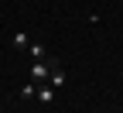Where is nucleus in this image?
<instances>
[{
  "label": "nucleus",
  "mask_w": 123,
  "mask_h": 113,
  "mask_svg": "<svg viewBox=\"0 0 123 113\" xmlns=\"http://www.w3.org/2000/svg\"><path fill=\"white\" fill-rule=\"evenodd\" d=\"M48 75H51V69L44 65V62H34V65H31V79H34V86H38V82H48Z\"/></svg>",
  "instance_id": "f257e3e1"
},
{
  "label": "nucleus",
  "mask_w": 123,
  "mask_h": 113,
  "mask_svg": "<svg viewBox=\"0 0 123 113\" xmlns=\"http://www.w3.org/2000/svg\"><path fill=\"white\" fill-rule=\"evenodd\" d=\"M65 82H68V75H65V69H51V75H48V86H51V89H62Z\"/></svg>",
  "instance_id": "f03ea898"
},
{
  "label": "nucleus",
  "mask_w": 123,
  "mask_h": 113,
  "mask_svg": "<svg viewBox=\"0 0 123 113\" xmlns=\"http://www.w3.org/2000/svg\"><path fill=\"white\" fill-rule=\"evenodd\" d=\"M27 55H34V62H41L44 55H48V48H44L41 41H34V45H27Z\"/></svg>",
  "instance_id": "7ed1b4c3"
},
{
  "label": "nucleus",
  "mask_w": 123,
  "mask_h": 113,
  "mask_svg": "<svg viewBox=\"0 0 123 113\" xmlns=\"http://www.w3.org/2000/svg\"><path fill=\"white\" fill-rule=\"evenodd\" d=\"M31 45V38H27V31H17V34H14V48H17V52H21V48H27Z\"/></svg>",
  "instance_id": "20e7f679"
},
{
  "label": "nucleus",
  "mask_w": 123,
  "mask_h": 113,
  "mask_svg": "<svg viewBox=\"0 0 123 113\" xmlns=\"http://www.w3.org/2000/svg\"><path fill=\"white\" fill-rule=\"evenodd\" d=\"M38 100H41V103H51V100H55V89H51V86H41V89H38Z\"/></svg>",
  "instance_id": "39448f33"
}]
</instances>
